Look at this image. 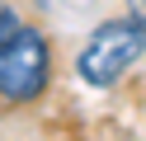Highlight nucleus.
<instances>
[{
	"mask_svg": "<svg viewBox=\"0 0 146 141\" xmlns=\"http://www.w3.org/2000/svg\"><path fill=\"white\" fill-rule=\"evenodd\" d=\"M52 80V42L38 24H19L0 47V99L33 103Z\"/></svg>",
	"mask_w": 146,
	"mask_h": 141,
	"instance_id": "f03ea898",
	"label": "nucleus"
},
{
	"mask_svg": "<svg viewBox=\"0 0 146 141\" xmlns=\"http://www.w3.org/2000/svg\"><path fill=\"white\" fill-rule=\"evenodd\" d=\"M19 24H24V19H19V14H14V9H10V5H5V0H0V47L10 42V33H14V28H19Z\"/></svg>",
	"mask_w": 146,
	"mask_h": 141,
	"instance_id": "7ed1b4c3",
	"label": "nucleus"
},
{
	"mask_svg": "<svg viewBox=\"0 0 146 141\" xmlns=\"http://www.w3.org/2000/svg\"><path fill=\"white\" fill-rule=\"evenodd\" d=\"M141 56H146V24L127 9V14L99 19V24L90 28V38L76 52V75L90 89H108V85H118Z\"/></svg>",
	"mask_w": 146,
	"mask_h": 141,
	"instance_id": "f257e3e1",
	"label": "nucleus"
},
{
	"mask_svg": "<svg viewBox=\"0 0 146 141\" xmlns=\"http://www.w3.org/2000/svg\"><path fill=\"white\" fill-rule=\"evenodd\" d=\"M127 9H132V14H137V19H141V24H146V0H132V5H127Z\"/></svg>",
	"mask_w": 146,
	"mask_h": 141,
	"instance_id": "20e7f679",
	"label": "nucleus"
}]
</instances>
